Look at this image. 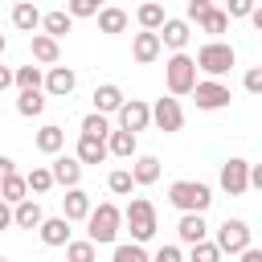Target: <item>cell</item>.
<instances>
[{"mask_svg": "<svg viewBox=\"0 0 262 262\" xmlns=\"http://www.w3.org/2000/svg\"><path fill=\"white\" fill-rule=\"evenodd\" d=\"M242 86H246L250 94H262V66H254V70H246V78H242Z\"/></svg>", "mask_w": 262, "mask_h": 262, "instance_id": "obj_41", "label": "cell"}, {"mask_svg": "<svg viewBox=\"0 0 262 262\" xmlns=\"http://www.w3.org/2000/svg\"><path fill=\"white\" fill-rule=\"evenodd\" d=\"M164 82H168V94L172 98H184V94H192L196 90V61L188 57V53H172L168 61H164Z\"/></svg>", "mask_w": 262, "mask_h": 262, "instance_id": "obj_5", "label": "cell"}, {"mask_svg": "<svg viewBox=\"0 0 262 262\" xmlns=\"http://www.w3.org/2000/svg\"><path fill=\"white\" fill-rule=\"evenodd\" d=\"M151 123H156L164 135L180 131V127H184V111H180V98H156V102H151Z\"/></svg>", "mask_w": 262, "mask_h": 262, "instance_id": "obj_9", "label": "cell"}, {"mask_svg": "<svg viewBox=\"0 0 262 262\" xmlns=\"http://www.w3.org/2000/svg\"><path fill=\"white\" fill-rule=\"evenodd\" d=\"M131 180H135V188L156 184V180H160V160H156V156H135V160H131Z\"/></svg>", "mask_w": 262, "mask_h": 262, "instance_id": "obj_26", "label": "cell"}, {"mask_svg": "<svg viewBox=\"0 0 262 262\" xmlns=\"http://www.w3.org/2000/svg\"><path fill=\"white\" fill-rule=\"evenodd\" d=\"M45 111V90H25V94H16V115L20 119H37Z\"/></svg>", "mask_w": 262, "mask_h": 262, "instance_id": "obj_30", "label": "cell"}, {"mask_svg": "<svg viewBox=\"0 0 262 262\" xmlns=\"http://www.w3.org/2000/svg\"><path fill=\"white\" fill-rule=\"evenodd\" d=\"M225 29H229V16H225L221 8H213V12L201 20V33H213V37H217V33H225Z\"/></svg>", "mask_w": 262, "mask_h": 262, "instance_id": "obj_38", "label": "cell"}, {"mask_svg": "<svg viewBox=\"0 0 262 262\" xmlns=\"http://www.w3.org/2000/svg\"><path fill=\"white\" fill-rule=\"evenodd\" d=\"M111 151H106V139H90V135H78V147H74V160L86 168V164H102Z\"/></svg>", "mask_w": 262, "mask_h": 262, "instance_id": "obj_19", "label": "cell"}, {"mask_svg": "<svg viewBox=\"0 0 262 262\" xmlns=\"http://www.w3.org/2000/svg\"><path fill=\"white\" fill-rule=\"evenodd\" d=\"M74 86H78V74H74L70 66H53V70H45V94L66 98V94H74Z\"/></svg>", "mask_w": 262, "mask_h": 262, "instance_id": "obj_14", "label": "cell"}, {"mask_svg": "<svg viewBox=\"0 0 262 262\" xmlns=\"http://www.w3.org/2000/svg\"><path fill=\"white\" fill-rule=\"evenodd\" d=\"M160 53H164V45H160V33H135V41H131V57H135L139 66H151Z\"/></svg>", "mask_w": 262, "mask_h": 262, "instance_id": "obj_17", "label": "cell"}, {"mask_svg": "<svg viewBox=\"0 0 262 262\" xmlns=\"http://www.w3.org/2000/svg\"><path fill=\"white\" fill-rule=\"evenodd\" d=\"M250 188L262 192V164H250Z\"/></svg>", "mask_w": 262, "mask_h": 262, "instance_id": "obj_46", "label": "cell"}, {"mask_svg": "<svg viewBox=\"0 0 262 262\" xmlns=\"http://www.w3.org/2000/svg\"><path fill=\"white\" fill-rule=\"evenodd\" d=\"M29 49H33V61H41V66H57L61 61V41H53V37H45V33H33L29 37Z\"/></svg>", "mask_w": 262, "mask_h": 262, "instance_id": "obj_16", "label": "cell"}, {"mask_svg": "<svg viewBox=\"0 0 262 262\" xmlns=\"http://www.w3.org/2000/svg\"><path fill=\"white\" fill-rule=\"evenodd\" d=\"M127 98H123V90L115 86V82H102L98 90H94V115H119V106H123Z\"/></svg>", "mask_w": 262, "mask_h": 262, "instance_id": "obj_18", "label": "cell"}, {"mask_svg": "<svg viewBox=\"0 0 262 262\" xmlns=\"http://www.w3.org/2000/svg\"><path fill=\"white\" fill-rule=\"evenodd\" d=\"M106 151H111L115 160H135L139 143H135V135H131V131H119V127H115V131L106 135Z\"/></svg>", "mask_w": 262, "mask_h": 262, "instance_id": "obj_25", "label": "cell"}, {"mask_svg": "<svg viewBox=\"0 0 262 262\" xmlns=\"http://www.w3.org/2000/svg\"><path fill=\"white\" fill-rule=\"evenodd\" d=\"M213 246H217L221 254H246V250H250V225H246L242 217H225V221L217 225Z\"/></svg>", "mask_w": 262, "mask_h": 262, "instance_id": "obj_6", "label": "cell"}, {"mask_svg": "<svg viewBox=\"0 0 262 262\" xmlns=\"http://www.w3.org/2000/svg\"><path fill=\"white\" fill-rule=\"evenodd\" d=\"M250 20H254V29L262 33V4H254V12H250Z\"/></svg>", "mask_w": 262, "mask_h": 262, "instance_id": "obj_49", "label": "cell"}, {"mask_svg": "<svg viewBox=\"0 0 262 262\" xmlns=\"http://www.w3.org/2000/svg\"><path fill=\"white\" fill-rule=\"evenodd\" d=\"M16 90H45V74L41 66H16Z\"/></svg>", "mask_w": 262, "mask_h": 262, "instance_id": "obj_31", "label": "cell"}, {"mask_svg": "<svg viewBox=\"0 0 262 262\" xmlns=\"http://www.w3.org/2000/svg\"><path fill=\"white\" fill-rule=\"evenodd\" d=\"M188 262H221V250L213 242H196V246H188Z\"/></svg>", "mask_w": 262, "mask_h": 262, "instance_id": "obj_37", "label": "cell"}, {"mask_svg": "<svg viewBox=\"0 0 262 262\" xmlns=\"http://www.w3.org/2000/svg\"><path fill=\"white\" fill-rule=\"evenodd\" d=\"M8 225H12V205H4V201H0V233H4Z\"/></svg>", "mask_w": 262, "mask_h": 262, "instance_id": "obj_47", "label": "cell"}, {"mask_svg": "<svg viewBox=\"0 0 262 262\" xmlns=\"http://www.w3.org/2000/svg\"><path fill=\"white\" fill-rule=\"evenodd\" d=\"M188 37H192V29H188V20H180V16H168L164 29H160V45H168L172 53H184Z\"/></svg>", "mask_w": 262, "mask_h": 262, "instance_id": "obj_13", "label": "cell"}, {"mask_svg": "<svg viewBox=\"0 0 262 262\" xmlns=\"http://www.w3.org/2000/svg\"><path fill=\"white\" fill-rule=\"evenodd\" d=\"M192 98H196V111H225L229 106V86L225 82H196V90H192Z\"/></svg>", "mask_w": 262, "mask_h": 262, "instance_id": "obj_8", "label": "cell"}, {"mask_svg": "<svg viewBox=\"0 0 262 262\" xmlns=\"http://www.w3.org/2000/svg\"><path fill=\"white\" fill-rule=\"evenodd\" d=\"M49 172H53V184H61L66 192H70V188H82V164H78L74 156H57V160L49 164Z\"/></svg>", "mask_w": 262, "mask_h": 262, "instance_id": "obj_11", "label": "cell"}, {"mask_svg": "<svg viewBox=\"0 0 262 262\" xmlns=\"http://www.w3.org/2000/svg\"><path fill=\"white\" fill-rule=\"evenodd\" d=\"M209 12H213V4H209V0H188V4H184V20H188V25H192V20L201 25Z\"/></svg>", "mask_w": 262, "mask_h": 262, "instance_id": "obj_40", "label": "cell"}, {"mask_svg": "<svg viewBox=\"0 0 262 262\" xmlns=\"http://www.w3.org/2000/svg\"><path fill=\"white\" fill-rule=\"evenodd\" d=\"M217 184H221V192H229V196H242V192L250 188V160H242V156H229V160L221 164V176H217Z\"/></svg>", "mask_w": 262, "mask_h": 262, "instance_id": "obj_7", "label": "cell"}, {"mask_svg": "<svg viewBox=\"0 0 262 262\" xmlns=\"http://www.w3.org/2000/svg\"><path fill=\"white\" fill-rule=\"evenodd\" d=\"M37 233H41V242H45V246H70V242H74V237H70L74 229H70V221H66V217H45Z\"/></svg>", "mask_w": 262, "mask_h": 262, "instance_id": "obj_20", "label": "cell"}, {"mask_svg": "<svg viewBox=\"0 0 262 262\" xmlns=\"http://www.w3.org/2000/svg\"><path fill=\"white\" fill-rule=\"evenodd\" d=\"M147 123H151V106H147L143 98H127V102L119 106V131H131V135H135V131H143Z\"/></svg>", "mask_w": 262, "mask_h": 262, "instance_id": "obj_10", "label": "cell"}, {"mask_svg": "<svg viewBox=\"0 0 262 262\" xmlns=\"http://www.w3.org/2000/svg\"><path fill=\"white\" fill-rule=\"evenodd\" d=\"M12 172H16V160H12V156H0V184H4Z\"/></svg>", "mask_w": 262, "mask_h": 262, "instance_id": "obj_45", "label": "cell"}, {"mask_svg": "<svg viewBox=\"0 0 262 262\" xmlns=\"http://www.w3.org/2000/svg\"><path fill=\"white\" fill-rule=\"evenodd\" d=\"M0 201H4V205H12V209H16L20 201H29V184H25V176H20V172H12V176L0 184Z\"/></svg>", "mask_w": 262, "mask_h": 262, "instance_id": "obj_29", "label": "cell"}, {"mask_svg": "<svg viewBox=\"0 0 262 262\" xmlns=\"http://www.w3.org/2000/svg\"><path fill=\"white\" fill-rule=\"evenodd\" d=\"M12 25L20 29V33H37L41 29V8L37 4H29V0H20V4H12Z\"/></svg>", "mask_w": 262, "mask_h": 262, "instance_id": "obj_22", "label": "cell"}, {"mask_svg": "<svg viewBox=\"0 0 262 262\" xmlns=\"http://www.w3.org/2000/svg\"><path fill=\"white\" fill-rule=\"evenodd\" d=\"M237 258H242V262H262V250H258V246H250V250H246V254H237Z\"/></svg>", "mask_w": 262, "mask_h": 262, "instance_id": "obj_48", "label": "cell"}, {"mask_svg": "<svg viewBox=\"0 0 262 262\" xmlns=\"http://www.w3.org/2000/svg\"><path fill=\"white\" fill-rule=\"evenodd\" d=\"M41 221H45V213H41V205L33 196L12 209V225H20V229H41Z\"/></svg>", "mask_w": 262, "mask_h": 262, "instance_id": "obj_27", "label": "cell"}, {"mask_svg": "<svg viewBox=\"0 0 262 262\" xmlns=\"http://www.w3.org/2000/svg\"><path fill=\"white\" fill-rule=\"evenodd\" d=\"M25 184H29V192H37V196H45V192L53 188V172H49V168H33V172L25 176Z\"/></svg>", "mask_w": 262, "mask_h": 262, "instance_id": "obj_36", "label": "cell"}, {"mask_svg": "<svg viewBox=\"0 0 262 262\" xmlns=\"http://www.w3.org/2000/svg\"><path fill=\"white\" fill-rule=\"evenodd\" d=\"M196 70L201 74H209V82H221V74H229L233 70V61H237V53H233V45H225V41H205L201 49H196Z\"/></svg>", "mask_w": 262, "mask_h": 262, "instance_id": "obj_4", "label": "cell"}, {"mask_svg": "<svg viewBox=\"0 0 262 262\" xmlns=\"http://www.w3.org/2000/svg\"><path fill=\"white\" fill-rule=\"evenodd\" d=\"M0 262H8V258H0Z\"/></svg>", "mask_w": 262, "mask_h": 262, "instance_id": "obj_51", "label": "cell"}, {"mask_svg": "<svg viewBox=\"0 0 262 262\" xmlns=\"http://www.w3.org/2000/svg\"><path fill=\"white\" fill-rule=\"evenodd\" d=\"M176 237H180L184 246L209 242V225H205V217H201V213H180V221H176Z\"/></svg>", "mask_w": 262, "mask_h": 262, "instance_id": "obj_15", "label": "cell"}, {"mask_svg": "<svg viewBox=\"0 0 262 262\" xmlns=\"http://www.w3.org/2000/svg\"><path fill=\"white\" fill-rule=\"evenodd\" d=\"M74 29V20H70V12L66 8H53V12H41V33L45 37H53V41H61L66 33Z\"/></svg>", "mask_w": 262, "mask_h": 262, "instance_id": "obj_23", "label": "cell"}, {"mask_svg": "<svg viewBox=\"0 0 262 262\" xmlns=\"http://www.w3.org/2000/svg\"><path fill=\"white\" fill-rule=\"evenodd\" d=\"M66 147V131L57 127V123H45L41 131H37V151H45V156H57Z\"/></svg>", "mask_w": 262, "mask_h": 262, "instance_id": "obj_28", "label": "cell"}, {"mask_svg": "<svg viewBox=\"0 0 262 262\" xmlns=\"http://www.w3.org/2000/svg\"><path fill=\"white\" fill-rule=\"evenodd\" d=\"M168 205L180 209V213H201L205 217V209L213 205V188L201 184V180H172L168 184Z\"/></svg>", "mask_w": 262, "mask_h": 262, "instance_id": "obj_2", "label": "cell"}, {"mask_svg": "<svg viewBox=\"0 0 262 262\" xmlns=\"http://www.w3.org/2000/svg\"><path fill=\"white\" fill-rule=\"evenodd\" d=\"M151 262H184V254H180V246H160L151 254Z\"/></svg>", "mask_w": 262, "mask_h": 262, "instance_id": "obj_42", "label": "cell"}, {"mask_svg": "<svg viewBox=\"0 0 262 262\" xmlns=\"http://www.w3.org/2000/svg\"><path fill=\"white\" fill-rule=\"evenodd\" d=\"M4 45H8V41H4V33H0V57H4Z\"/></svg>", "mask_w": 262, "mask_h": 262, "instance_id": "obj_50", "label": "cell"}, {"mask_svg": "<svg viewBox=\"0 0 262 262\" xmlns=\"http://www.w3.org/2000/svg\"><path fill=\"white\" fill-rule=\"evenodd\" d=\"M250 12H254L250 0H229V12H225V16H250Z\"/></svg>", "mask_w": 262, "mask_h": 262, "instance_id": "obj_43", "label": "cell"}, {"mask_svg": "<svg viewBox=\"0 0 262 262\" xmlns=\"http://www.w3.org/2000/svg\"><path fill=\"white\" fill-rule=\"evenodd\" d=\"M8 86H16V70H8V66H0V94H4Z\"/></svg>", "mask_w": 262, "mask_h": 262, "instance_id": "obj_44", "label": "cell"}, {"mask_svg": "<svg viewBox=\"0 0 262 262\" xmlns=\"http://www.w3.org/2000/svg\"><path fill=\"white\" fill-rule=\"evenodd\" d=\"M123 225L131 229V242H135V246L151 242L156 229H160V221H156V205H151L147 196H131V205L123 209Z\"/></svg>", "mask_w": 262, "mask_h": 262, "instance_id": "obj_3", "label": "cell"}, {"mask_svg": "<svg viewBox=\"0 0 262 262\" xmlns=\"http://www.w3.org/2000/svg\"><path fill=\"white\" fill-rule=\"evenodd\" d=\"M66 12H70V20H78V16H98V0H70Z\"/></svg>", "mask_w": 262, "mask_h": 262, "instance_id": "obj_39", "label": "cell"}, {"mask_svg": "<svg viewBox=\"0 0 262 262\" xmlns=\"http://www.w3.org/2000/svg\"><path fill=\"white\" fill-rule=\"evenodd\" d=\"M127 8H119V4H106V8H98V33H106V37H115V33H123L127 29Z\"/></svg>", "mask_w": 262, "mask_h": 262, "instance_id": "obj_24", "label": "cell"}, {"mask_svg": "<svg viewBox=\"0 0 262 262\" xmlns=\"http://www.w3.org/2000/svg\"><path fill=\"white\" fill-rule=\"evenodd\" d=\"M90 209H94V201H90L86 188H70V192L61 196V217H66L70 225H74V221H86Z\"/></svg>", "mask_w": 262, "mask_h": 262, "instance_id": "obj_12", "label": "cell"}, {"mask_svg": "<svg viewBox=\"0 0 262 262\" xmlns=\"http://www.w3.org/2000/svg\"><path fill=\"white\" fill-rule=\"evenodd\" d=\"M66 262H98V246L86 242V237H78V242L66 246Z\"/></svg>", "mask_w": 262, "mask_h": 262, "instance_id": "obj_32", "label": "cell"}, {"mask_svg": "<svg viewBox=\"0 0 262 262\" xmlns=\"http://www.w3.org/2000/svg\"><path fill=\"white\" fill-rule=\"evenodd\" d=\"M135 20H139V33H160L164 29V20H168V12H164V4H139L135 8Z\"/></svg>", "mask_w": 262, "mask_h": 262, "instance_id": "obj_21", "label": "cell"}, {"mask_svg": "<svg viewBox=\"0 0 262 262\" xmlns=\"http://www.w3.org/2000/svg\"><path fill=\"white\" fill-rule=\"evenodd\" d=\"M111 131H115V127H111L106 115H94V111H90V115L82 119V135H90V139H106Z\"/></svg>", "mask_w": 262, "mask_h": 262, "instance_id": "obj_33", "label": "cell"}, {"mask_svg": "<svg viewBox=\"0 0 262 262\" xmlns=\"http://www.w3.org/2000/svg\"><path fill=\"white\" fill-rule=\"evenodd\" d=\"M119 229H123V209H119L115 201H102V205L90 209V217H86V242L111 246V242L119 237Z\"/></svg>", "mask_w": 262, "mask_h": 262, "instance_id": "obj_1", "label": "cell"}, {"mask_svg": "<svg viewBox=\"0 0 262 262\" xmlns=\"http://www.w3.org/2000/svg\"><path fill=\"white\" fill-rule=\"evenodd\" d=\"M106 188H111L115 196H131V188H135V180H131V168H115V172L106 176Z\"/></svg>", "mask_w": 262, "mask_h": 262, "instance_id": "obj_35", "label": "cell"}, {"mask_svg": "<svg viewBox=\"0 0 262 262\" xmlns=\"http://www.w3.org/2000/svg\"><path fill=\"white\" fill-rule=\"evenodd\" d=\"M111 262H151V254L143 246H135V242H119L115 254H111Z\"/></svg>", "mask_w": 262, "mask_h": 262, "instance_id": "obj_34", "label": "cell"}]
</instances>
